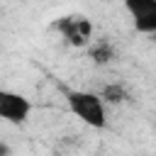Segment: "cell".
I'll list each match as a JSON object with an SVG mask.
<instances>
[{
	"instance_id": "6",
	"label": "cell",
	"mask_w": 156,
	"mask_h": 156,
	"mask_svg": "<svg viewBox=\"0 0 156 156\" xmlns=\"http://www.w3.org/2000/svg\"><path fill=\"white\" fill-rule=\"evenodd\" d=\"M100 95H102V100H105V102H124V100H127L124 88H122V85H117V83L105 85V88L100 90Z\"/></svg>"
},
{
	"instance_id": "4",
	"label": "cell",
	"mask_w": 156,
	"mask_h": 156,
	"mask_svg": "<svg viewBox=\"0 0 156 156\" xmlns=\"http://www.w3.org/2000/svg\"><path fill=\"white\" fill-rule=\"evenodd\" d=\"M132 24L139 34L154 37L156 41V0H122Z\"/></svg>"
},
{
	"instance_id": "5",
	"label": "cell",
	"mask_w": 156,
	"mask_h": 156,
	"mask_svg": "<svg viewBox=\"0 0 156 156\" xmlns=\"http://www.w3.org/2000/svg\"><path fill=\"white\" fill-rule=\"evenodd\" d=\"M88 56H90L95 63L105 66V63H110V61L117 56V51H115L112 41H105V39H100V41H93V44L88 46Z\"/></svg>"
},
{
	"instance_id": "1",
	"label": "cell",
	"mask_w": 156,
	"mask_h": 156,
	"mask_svg": "<svg viewBox=\"0 0 156 156\" xmlns=\"http://www.w3.org/2000/svg\"><path fill=\"white\" fill-rule=\"evenodd\" d=\"M66 107L73 117H78L90 129H105L107 127V102L95 90H80V88H63Z\"/></svg>"
},
{
	"instance_id": "2",
	"label": "cell",
	"mask_w": 156,
	"mask_h": 156,
	"mask_svg": "<svg viewBox=\"0 0 156 156\" xmlns=\"http://www.w3.org/2000/svg\"><path fill=\"white\" fill-rule=\"evenodd\" d=\"M32 110H34V105L27 95L0 85V119L2 122L20 127L32 117Z\"/></svg>"
},
{
	"instance_id": "3",
	"label": "cell",
	"mask_w": 156,
	"mask_h": 156,
	"mask_svg": "<svg viewBox=\"0 0 156 156\" xmlns=\"http://www.w3.org/2000/svg\"><path fill=\"white\" fill-rule=\"evenodd\" d=\"M58 34L76 49H88L93 44V22L83 15H68V17H61L56 24Z\"/></svg>"
}]
</instances>
